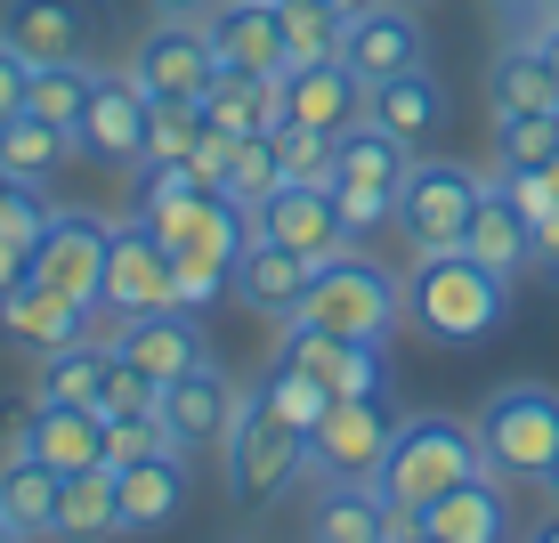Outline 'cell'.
Returning a JSON list of instances; mask_svg holds the SVG:
<instances>
[{"mask_svg":"<svg viewBox=\"0 0 559 543\" xmlns=\"http://www.w3.org/2000/svg\"><path fill=\"white\" fill-rule=\"evenodd\" d=\"M511 308V276H495L487 260H471V251H421V260L406 268V324L421 341L438 349H471L487 341L495 324H503Z\"/></svg>","mask_w":559,"mask_h":543,"instance_id":"6da1fadb","label":"cell"},{"mask_svg":"<svg viewBox=\"0 0 559 543\" xmlns=\"http://www.w3.org/2000/svg\"><path fill=\"white\" fill-rule=\"evenodd\" d=\"M487 471V446H478L471 422H454V414H406L397 422V438H390V455H381V471H373V487L390 511H406L421 519L447 487H462V479H478Z\"/></svg>","mask_w":559,"mask_h":543,"instance_id":"7a4b0ae2","label":"cell"},{"mask_svg":"<svg viewBox=\"0 0 559 543\" xmlns=\"http://www.w3.org/2000/svg\"><path fill=\"white\" fill-rule=\"evenodd\" d=\"M300 317L324 324V333H349V341H390L397 324H406V276H390L381 260H365L349 244V251H333V260H317Z\"/></svg>","mask_w":559,"mask_h":543,"instance_id":"3957f363","label":"cell"},{"mask_svg":"<svg viewBox=\"0 0 559 543\" xmlns=\"http://www.w3.org/2000/svg\"><path fill=\"white\" fill-rule=\"evenodd\" d=\"M478 446H487V471L503 487H544L551 455H559V390L544 381H503L487 405H478Z\"/></svg>","mask_w":559,"mask_h":543,"instance_id":"277c9868","label":"cell"},{"mask_svg":"<svg viewBox=\"0 0 559 543\" xmlns=\"http://www.w3.org/2000/svg\"><path fill=\"white\" fill-rule=\"evenodd\" d=\"M219 455H227V495L252 503V511L260 503H284L293 479H308V438L293 430V422H276V405H267L260 390L236 398V422H227Z\"/></svg>","mask_w":559,"mask_h":543,"instance_id":"5b68a950","label":"cell"},{"mask_svg":"<svg viewBox=\"0 0 559 543\" xmlns=\"http://www.w3.org/2000/svg\"><path fill=\"white\" fill-rule=\"evenodd\" d=\"M478 170L462 163H421L406 170V187H397V236H406V251L421 260V251H454L462 236H471V211H478Z\"/></svg>","mask_w":559,"mask_h":543,"instance_id":"8992f818","label":"cell"},{"mask_svg":"<svg viewBox=\"0 0 559 543\" xmlns=\"http://www.w3.org/2000/svg\"><path fill=\"white\" fill-rule=\"evenodd\" d=\"M397 422H406V414L390 405V390L333 398L324 422H317V438H308V471H317V479H373L381 455H390V438H397Z\"/></svg>","mask_w":559,"mask_h":543,"instance_id":"52a82bcc","label":"cell"},{"mask_svg":"<svg viewBox=\"0 0 559 543\" xmlns=\"http://www.w3.org/2000/svg\"><path fill=\"white\" fill-rule=\"evenodd\" d=\"M106 251H114V220L66 203V211H49V227L33 236L25 268L41 284H57V293H73L82 308H98V293H106Z\"/></svg>","mask_w":559,"mask_h":543,"instance_id":"ba28073f","label":"cell"},{"mask_svg":"<svg viewBox=\"0 0 559 543\" xmlns=\"http://www.w3.org/2000/svg\"><path fill=\"white\" fill-rule=\"evenodd\" d=\"M276 365H300V374L324 381L333 398H373V390H390V341H349V333H324V324H308V317H284Z\"/></svg>","mask_w":559,"mask_h":543,"instance_id":"9c48e42d","label":"cell"},{"mask_svg":"<svg viewBox=\"0 0 559 543\" xmlns=\"http://www.w3.org/2000/svg\"><path fill=\"white\" fill-rule=\"evenodd\" d=\"M211 73H219V57H211L203 16H154V25L139 33V49H130V82H139L154 106L163 98H195L203 106Z\"/></svg>","mask_w":559,"mask_h":543,"instance_id":"30bf717a","label":"cell"},{"mask_svg":"<svg viewBox=\"0 0 559 543\" xmlns=\"http://www.w3.org/2000/svg\"><path fill=\"white\" fill-rule=\"evenodd\" d=\"M146 122H154V98L130 82V66L98 73L82 122H73V154H90V163H106V170H139L146 163Z\"/></svg>","mask_w":559,"mask_h":543,"instance_id":"8fae6325","label":"cell"},{"mask_svg":"<svg viewBox=\"0 0 559 543\" xmlns=\"http://www.w3.org/2000/svg\"><path fill=\"white\" fill-rule=\"evenodd\" d=\"M106 308H122V317H154V308H179V260H170V244L154 236V227L130 211L122 227H114V251H106Z\"/></svg>","mask_w":559,"mask_h":543,"instance_id":"7c38bea8","label":"cell"},{"mask_svg":"<svg viewBox=\"0 0 559 543\" xmlns=\"http://www.w3.org/2000/svg\"><path fill=\"white\" fill-rule=\"evenodd\" d=\"M341 66H349L365 90L390 82V73L430 66V33H421L414 0H373V9H357L349 33H341Z\"/></svg>","mask_w":559,"mask_h":543,"instance_id":"4fadbf2b","label":"cell"},{"mask_svg":"<svg viewBox=\"0 0 559 543\" xmlns=\"http://www.w3.org/2000/svg\"><path fill=\"white\" fill-rule=\"evenodd\" d=\"M0 42L25 57V66L90 57V42H98V0H0Z\"/></svg>","mask_w":559,"mask_h":543,"instance_id":"5bb4252c","label":"cell"},{"mask_svg":"<svg viewBox=\"0 0 559 543\" xmlns=\"http://www.w3.org/2000/svg\"><path fill=\"white\" fill-rule=\"evenodd\" d=\"M82 333H90V308L73 293H57V284H41L33 268L0 293V341L25 349V357H57V349H73Z\"/></svg>","mask_w":559,"mask_h":543,"instance_id":"9a60e30c","label":"cell"},{"mask_svg":"<svg viewBox=\"0 0 559 543\" xmlns=\"http://www.w3.org/2000/svg\"><path fill=\"white\" fill-rule=\"evenodd\" d=\"M252 236H276L284 251H300V260H333V251L357 244L333 187H276L267 203H252Z\"/></svg>","mask_w":559,"mask_h":543,"instance_id":"2e32d148","label":"cell"},{"mask_svg":"<svg viewBox=\"0 0 559 543\" xmlns=\"http://www.w3.org/2000/svg\"><path fill=\"white\" fill-rule=\"evenodd\" d=\"M9 446H25V455H41L49 471H98L106 462V414L98 405H66V398H33L25 414H16V438Z\"/></svg>","mask_w":559,"mask_h":543,"instance_id":"e0dca14e","label":"cell"},{"mask_svg":"<svg viewBox=\"0 0 559 543\" xmlns=\"http://www.w3.org/2000/svg\"><path fill=\"white\" fill-rule=\"evenodd\" d=\"M146 227L170 244V260H179V268H227V276H236V251L252 244V211H243L236 196H195L187 211L146 220Z\"/></svg>","mask_w":559,"mask_h":543,"instance_id":"ac0fdd59","label":"cell"},{"mask_svg":"<svg viewBox=\"0 0 559 543\" xmlns=\"http://www.w3.org/2000/svg\"><path fill=\"white\" fill-rule=\"evenodd\" d=\"M276 106H284V122H300V130H349V122H365V82L341 66V57L284 66L276 73Z\"/></svg>","mask_w":559,"mask_h":543,"instance_id":"d6986e66","label":"cell"},{"mask_svg":"<svg viewBox=\"0 0 559 543\" xmlns=\"http://www.w3.org/2000/svg\"><path fill=\"white\" fill-rule=\"evenodd\" d=\"M397 528H406V511H390L373 479H324L300 519L308 543H390Z\"/></svg>","mask_w":559,"mask_h":543,"instance_id":"ffe728a7","label":"cell"},{"mask_svg":"<svg viewBox=\"0 0 559 543\" xmlns=\"http://www.w3.org/2000/svg\"><path fill=\"white\" fill-rule=\"evenodd\" d=\"M236 381L219 374V365H187L179 381H163V422H170V438L187 446V455H203V446H219L227 438V422H236Z\"/></svg>","mask_w":559,"mask_h":543,"instance_id":"44dd1931","label":"cell"},{"mask_svg":"<svg viewBox=\"0 0 559 543\" xmlns=\"http://www.w3.org/2000/svg\"><path fill=\"white\" fill-rule=\"evenodd\" d=\"M203 33H211V57L219 66H243V73H284V25H276V0H211L203 9Z\"/></svg>","mask_w":559,"mask_h":543,"instance_id":"7402d4cb","label":"cell"},{"mask_svg":"<svg viewBox=\"0 0 559 543\" xmlns=\"http://www.w3.org/2000/svg\"><path fill=\"white\" fill-rule=\"evenodd\" d=\"M308 276H317V260H300V251H284L276 236H252L236 251V300L243 308H260V317H300V300H308Z\"/></svg>","mask_w":559,"mask_h":543,"instance_id":"603a6c76","label":"cell"},{"mask_svg":"<svg viewBox=\"0 0 559 543\" xmlns=\"http://www.w3.org/2000/svg\"><path fill=\"white\" fill-rule=\"evenodd\" d=\"M57 511H66V471H49L41 455L9 446L0 455V519L25 543H57Z\"/></svg>","mask_w":559,"mask_h":543,"instance_id":"cb8c5ba5","label":"cell"},{"mask_svg":"<svg viewBox=\"0 0 559 543\" xmlns=\"http://www.w3.org/2000/svg\"><path fill=\"white\" fill-rule=\"evenodd\" d=\"M187 455H146L114 471V495H122V535H163L170 519L187 511Z\"/></svg>","mask_w":559,"mask_h":543,"instance_id":"d4e9b609","label":"cell"},{"mask_svg":"<svg viewBox=\"0 0 559 543\" xmlns=\"http://www.w3.org/2000/svg\"><path fill=\"white\" fill-rule=\"evenodd\" d=\"M421 535H438V543H511V495H503V479L478 471V479H462V487H447L430 511H421Z\"/></svg>","mask_w":559,"mask_h":543,"instance_id":"484cf974","label":"cell"},{"mask_svg":"<svg viewBox=\"0 0 559 543\" xmlns=\"http://www.w3.org/2000/svg\"><path fill=\"white\" fill-rule=\"evenodd\" d=\"M114 349L130 365H146L154 381H179L187 365H203V324H195V308H154V317H122Z\"/></svg>","mask_w":559,"mask_h":543,"instance_id":"4316f807","label":"cell"},{"mask_svg":"<svg viewBox=\"0 0 559 543\" xmlns=\"http://www.w3.org/2000/svg\"><path fill=\"white\" fill-rule=\"evenodd\" d=\"M406 170H414V146L397 139V130H381L373 114L333 139V187H381V196H397Z\"/></svg>","mask_w":559,"mask_h":543,"instance_id":"83f0119b","label":"cell"},{"mask_svg":"<svg viewBox=\"0 0 559 543\" xmlns=\"http://www.w3.org/2000/svg\"><path fill=\"white\" fill-rule=\"evenodd\" d=\"M462 251H471V260H487L495 276H519V268L535 260V236H527V220H519V203H511L503 179L478 187V211H471V236H462Z\"/></svg>","mask_w":559,"mask_h":543,"instance_id":"f1b7e54d","label":"cell"},{"mask_svg":"<svg viewBox=\"0 0 559 543\" xmlns=\"http://www.w3.org/2000/svg\"><path fill=\"white\" fill-rule=\"evenodd\" d=\"M203 122L227 130V139H252V130H276L284 106H276V73H243V66H219L203 90Z\"/></svg>","mask_w":559,"mask_h":543,"instance_id":"f546056e","label":"cell"},{"mask_svg":"<svg viewBox=\"0 0 559 543\" xmlns=\"http://www.w3.org/2000/svg\"><path fill=\"white\" fill-rule=\"evenodd\" d=\"M365 114H373L381 130H397L406 146H421L438 122H447V90H438L430 66H414V73H390V82L365 90Z\"/></svg>","mask_w":559,"mask_h":543,"instance_id":"4dcf8cb0","label":"cell"},{"mask_svg":"<svg viewBox=\"0 0 559 543\" xmlns=\"http://www.w3.org/2000/svg\"><path fill=\"white\" fill-rule=\"evenodd\" d=\"M487 98H495V114H559V73L544 66L535 42H511L487 66Z\"/></svg>","mask_w":559,"mask_h":543,"instance_id":"1f68e13d","label":"cell"},{"mask_svg":"<svg viewBox=\"0 0 559 543\" xmlns=\"http://www.w3.org/2000/svg\"><path fill=\"white\" fill-rule=\"evenodd\" d=\"M122 535V495H114V462L66 479V511H57V543H114Z\"/></svg>","mask_w":559,"mask_h":543,"instance_id":"d6a6232c","label":"cell"},{"mask_svg":"<svg viewBox=\"0 0 559 543\" xmlns=\"http://www.w3.org/2000/svg\"><path fill=\"white\" fill-rule=\"evenodd\" d=\"M0 163H9L16 179L49 187L57 170L73 163V130H57V122H41V114H16V122L0 130Z\"/></svg>","mask_w":559,"mask_h":543,"instance_id":"836d02e7","label":"cell"},{"mask_svg":"<svg viewBox=\"0 0 559 543\" xmlns=\"http://www.w3.org/2000/svg\"><path fill=\"white\" fill-rule=\"evenodd\" d=\"M90 90H98V66H90V57H57V66H33V82H25V114H41V122L73 130V122H82V106H90Z\"/></svg>","mask_w":559,"mask_h":543,"instance_id":"e575fe53","label":"cell"},{"mask_svg":"<svg viewBox=\"0 0 559 543\" xmlns=\"http://www.w3.org/2000/svg\"><path fill=\"white\" fill-rule=\"evenodd\" d=\"M276 25H284V57H293V66H317V57H341L349 9H341V0H276Z\"/></svg>","mask_w":559,"mask_h":543,"instance_id":"d590c367","label":"cell"},{"mask_svg":"<svg viewBox=\"0 0 559 543\" xmlns=\"http://www.w3.org/2000/svg\"><path fill=\"white\" fill-rule=\"evenodd\" d=\"M106 365H114V349L82 333L73 349L41 357V398H66V405H98V390H106Z\"/></svg>","mask_w":559,"mask_h":543,"instance_id":"8d00e7d4","label":"cell"},{"mask_svg":"<svg viewBox=\"0 0 559 543\" xmlns=\"http://www.w3.org/2000/svg\"><path fill=\"white\" fill-rule=\"evenodd\" d=\"M252 390L276 405V422H293L300 438H317V422H324V405H333V390H324V381H308L300 365H276L267 357V374L252 381Z\"/></svg>","mask_w":559,"mask_h":543,"instance_id":"74e56055","label":"cell"},{"mask_svg":"<svg viewBox=\"0 0 559 543\" xmlns=\"http://www.w3.org/2000/svg\"><path fill=\"white\" fill-rule=\"evenodd\" d=\"M284 187V163H276V130H252V139H236V154H227V179H219V196H236L243 211L267 203Z\"/></svg>","mask_w":559,"mask_h":543,"instance_id":"f35d334b","label":"cell"},{"mask_svg":"<svg viewBox=\"0 0 559 543\" xmlns=\"http://www.w3.org/2000/svg\"><path fill=\"white\" fill-rule=\"evenodd\" d=\"M559 154V114H495V163L503 170H544Z\"/></svg>","mask_w":559,"mask_h":543,"instance_id":"ab89813d","label":"cell"},{"mask_svg":"<svg viewBox=\"0 0 559 543\" xmlns=\"http://www.w3.org/2000/svg\"><path fill=\"white\" fill-rule=\"evenodd\" d=\"M195 196H219V187H203V170L187 163H139V220H170V211H187Z\"/></svg>","mask_w":559,"mask_h":543,"instance_id":"60d3db41","label":"cell"},{"mask_svg":"<svg viewBox=\"0 0 559 543\" xmlns=\"http://www.w3.org/2000/svg\"><path fill=\"white\" fill-rule=\"evenodd\" d=\"M333 139H341V130H300V122H276V163H284V187H333Z\"/></svg>","mask_w":559,"mask_h":543,"instance_id":"b9f144b4","label":"cell"},{"mask_svg":"<svg viewBox=\"0 0 559 543\" xmlns=\"http://www.w3.org/2000/svg\"><path fill=\"white\" fill-rule=\"evenodd\" d=\"M146 455H187V446L170 438L163 405H154V414H114L106 422V462L122 471V462H146Z\"/></svg>","mask_w":559,"mask_h":543,"instance_id":"7bdbcfd3","label":"cell"},{"mask_svg":"<svg viewBox=\"0 0 559 543\" xmlns=\"http://www.w3.org/2000/svg\"><path fill=\"white\" fill-rule=\"evenodd\" d=\"M49 227V203H41V187L33 179H16L9 163H0V244L9 251H33V236Z\"/></svg>","mask_w":559,"mask_h":543,"instance_id":"ee69618b","label":"cell"},{"mask_svg":"<svg viewBox=\"0 0 559 543\" xmlns=\"http://www.w3.org/2000/svg\"><path fill=\"white\" fill-rule=\"evenodd\" d=\"M203 139V106L195 98H163L146 122V163H179V154H195Z\"/></svg>","mask_w":559,"mask_h":543,"instance_id":"f6af8a7d","label":"cell"},{"mask_svg":"<svg viewBox=\"0 0 559 543\" xmlns=\"http://www.w3.org/2000/svg\"><path fill=\"white\" fill-rule=\"evenodd\" d=\"M163 405V381L146 374V365H130L122 349H114V365H106V390H98V414L114 422V414H154Z\"/></svg>","mask_w":559,"mask_h":543,"instance_id":"bcb514c9","label":"cell"},{"mask_svg":"<svg viewBox=\"0 0 559 543\" xmlns=\"http://www.w3.org/2000/svg\"><path fill=\"white\" fill-rule=\"evenodd\" d=\"M341 196V220H349V236L365 244L381 220H397V196H381V187H333Z\"/></svg>","mask_w":559,"mask_h":543,"instance_id":"7dc6e473","label":"cell"},{"mask_svg":"<svg viewBox=\"0 0 559 543\" xmlns=\"http://www.w3.org/2000/svg\"><path fill=\"white\" fill-rule=\"evenodd\" d=\"M25 82H33V66H25V57H16L9 42H0V130L25 114Z\"/></svg>","mask_w":559,"mask_h":543,"instance_id":"c3c4849f","label":"cell"},{"mask_svg":"<svg viewBox=\"0 0 559 543\" xmlns=\"http://www.w3.org/2000/svg\"><path fill=\"white\" fill-rule=\"evenodd\" d=\"M519 42H535V49H544V66L559 73V0H551V9H544V16H535V25H527V33H519Z\"/></svg>","mask_w":559,"mask_h":543,"instance_id":"681fc988","label":"cell"},{"mask_svg":"<svg viewBox=\"0 0 559 543\" xmlns=\"http://www.w3.org/2000/svg\"><path fill=\"white\" fill-rule=\"evenodd\" d=\"M16 276H25V251H9V244H0V293H9Z\"/></svg>","mask_w":559,"mask_h":543,"instance_id":"f907efd6","label":"cell"},{"mask_svg":"<svg viewBox=\"0 0 559 543\" xmlns=\"http://www.w3.org/2000/svg\"><path fill=\"white\" fill-rule=\"evenodd\" d=\"M519 543H559V503H551V519H535V528L519 535Z\"/></svg>","mask_w":559,"mask_h":543,"instance_id":"816d5d0a","label":"cell"},{"mask_svg":"<svg viewBox=\"0 0 559 543\" xmlns=\"http://www.w3.org/2000/svg\"><path fill=\"white\" fill-rule=\"evenodd\" d=\"M211 0H154V16H203Z\"/></svg>","mask_w":559,"mask_h":543,"instance_id":"f5cc1de1","label":"cell"},{"mask_svg":"<svg viewBox=\"0 0 559 543\" xmlns=\"http://www.w3.org/2000/svg\"><path fill=\"white\" fill-rule=\"evenodd\" d=\"M390 543H438V535H421V519H406V528H397Z\"/></svg>","mask_w":559,"mask_h":543,"instance_id":"db71d44e","label":"cell"},{"mask_svg":"<svg viewBox=\"0 0 559 543\" xmlns=\"http://www.w3.org/2000/svg\"><path fill=\"white\" fill-rule=\"evenodd\" d=\"M544 503H559V455H551V471H544Z\"/></svg>","mask_w":559,"mask_h":543,"instance_id":"11a10c76","label":"cell"},{"mask_svg":"<svg viewBox=\"0 0 559 543\" xmlns=\"http://www.w3.org/2000/svg\"><path fill=\"white\" fill-rule=\"evenodd\" d=\"M544 187H551V196H559V154H551V163H544Z\"/></svg>","mask_w":559,"mask_h":543,"instance_id":"9f6ffc18","label":"cell"},{"mask_svg":"<svg viewBox=\"0 0 559 543\" xmlns=\"http://www.w3.org/2000/svg\"><path fill=\"white\" fill-rule=\"evenodd\" d=\"M0 543H25V535H16V528H9V519H0Z\"/></svg>","mask_w":559,"mask_h":543,"instance_id":"6f0895ef","label":"cell"}]
</instances>
